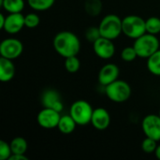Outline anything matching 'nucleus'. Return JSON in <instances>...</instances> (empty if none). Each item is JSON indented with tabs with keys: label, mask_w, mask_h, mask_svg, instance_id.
Instances as JSON below:
<instances>
[{
	"label": "nucleus",
	"mask_w": 160,
	"mask_h": 160,
	"mask_svg": "<svg viewBox=\"0 0 160 160\" xmlns=\"http://www.w3.org/2000/svg\"><path fill=\"white\" fill-rule=\"evenodd\" d=\"M98 28L101 37L113 40L123 33L122 19L115 14H108L101 20Z\"/></svg>",
	"instance_id": "5"
},
{
	"label": "nucleus",
	"mask_w": 160,
	"mask_h": 160,
	"mask_svg": "<svg viewBox=\"0 0 160 160\" xmlns=\"http://www.w3.org/2000/svg\"><path fill=\"white\" fill-rule=\"evenodd\" d=\"M155 155H156V157L160 160V144L158 146V148H157V150H156V152H155Z\"/></svg>",
	"instance_id": "31"
},
{
	"label": "nucleus",
	"mask_w": 160,
	"mask_h": 160,
	"mask_svg": "<svg viewBox=\"0 0 160 160\" xmlns=\"http://www.w3.org/2000/svg\"><path fill=\"white\" fill-rule=\"evenodd\" d=\"M60 118L61 115L59 112L50 108H43L38 113L37 121L41 128L46 129H52L57 128Z\"/></svg>",
	"instance_id": "8"
},
{
	"label": "nucleus",
	"mask_w": 160,
	"mask_h": 160,
	"mask_svg": "<svg viewBox=\"0 0 160 160\" xmlns=\"http://www.w3.org/2000/svg\"><path fill=\"white\" fill-rule=\"evenodd\" d=\"M8 160H29L25 155L22 154H12Z\"/></svg>",
	"instance_id": "29"
},
{
	"label": "nucleus",
	"mask_w": 160,
	"mask_h": 160,
	"mask_svg": "<svg viewBox=\"0 0 160 160\" xmlns=\"http://www.w3.org/2000/svg\"><path fill=\"white\" fill-rule=\"evenodd\" d=\"M93 49L96 55L101 59H111L115 53V46L112 39L100 37L93 43Z\"/></svg>",
	"instance_id": "11"
},
{
	"label": "nucleus",
	"mask_w": 160,
	"mask_h": 160,
	"mask_svg": "<svg viewBox=\"0 0 160 160\" xmlns=\"http://www.w3.org/2000/svg\"><path fill=\"white\" fill-rule=\"evenodd\" d=\"M91 124L98 130L107 129L111 124L110 113L104 108H98L94 110L91 119Z\"/></svg>",
	"instance_id": "14"
},
{
	"label": "nucleus",
	"mask_w": 160,
	"mask_h": 160,
	"mask_svg": "<svg viewBox=\"0 0 160 160\" xmlns=\"http://www.w3.org/2000/svg\"><path fill=\"white\" fill-rule=\"evenodd\" d=\"M146 33L152 35H158L160 33V18L153 16L145 20Z\"/></svg>",
	"instance_id": "22"
},
{
	"label": "nucleus",
	"mask_w": 160,
	"mask_h": 160,
	"mask_svg": "<svg viewBox=\"0 0 160 160\" xmlns=\"http://www.w3.org/2000/svg\"><path fill=\"white\" fill-rule=\"evenodd\" d=\"M138 57V54L136 52V50L133 46H128L123 49L121 52V58L125 62H132Z\"/></svg>",
	"instance_id": "26"
},
{
	"label": "nucleus",
	"mask_w": 160,
	"mask_h": 160,
	"mask_svg": "<svg viewBox=\"0 0 160 160\" xmlns=\"http://www.w3.org/2000/svg\"><path fill=\"white\" fill-rule=\"evenodd\" d=\"M53 48L64 58L77 55L81 50L79 38L70 31H61L55 35L52 40Z\"/></svg>",
	"instance_id": "1"
},
{
	"label": "nucleus",
	"mask_w": 160,
	"mask_h": 160,
	"mask_svg": "<svg viewBox=\"0 0 160 160\" xmlns=\"http://www.w3.org/2000/svg\"><path fill=\"white\" fill-rule=\"evenodd\" d=\"M24 26V16L22 14V12L9 13L8 16H6V22L2 30L13 35L19 33Z\"/></svg>",
	"instance_id": "13"
},
{
	"label": "nucleus",
	"mask_w": 160,
	"mask_h": 160,
	"mask_svg": "<svg viewBox=\"0 0 160 160\" xmlns=\"http://www.w3.org/2000/svg\"><path fill=\"white\" fill-rule=\"evenodd\" d=\"M6 22V16L4 14H0V29H3Z\"/></svg>",
	"instance_id": "30"
},
{
	"label": "nucleus",
	"mask_w": 160,
	"mask_h": 160,
	"mask_svg": "<svg viewBox=\"0 0 160 160\" xmlns=\"http://www.w3.org/2000/svg\"><path fill=\"white\" fill-rule=\"evenodd\" d=\"M158 146V141H156V140H154L152 138H148V137H146L142 142V149L146 154L155 153Z\"/></svg>",
	"instance_id": "24"
},
{
	"label": "nucleus",
	"mask_w": 160,
	"mask_h": 160,
	"mask_svg": "<svg viewBox=\"0 0 160 160\" xmlns=\"http://www.w3.org/2000/svg\"><path fill=\"white\" fill-rule=\"evenodd\" d=\"M11 155H12V151L10 148V144L1 140L0 141V160L9 159Z\"/></svg>",
	"instance_id": "28"
},
{
	"label": "nucleus",
	"mask_w": 160,
	"mask_h": 160,
	"mask_svg": "<svg viewBox=\"0 0 160 160\" xmlns=\"http://www.w3.org/2000/svg\"><path fill=\"white\" fill-rule=\"evenodd\" d=\"M159 116H160V111H159Z\"/></svg>",
	"instance_id": "32"
},
{
	"label": "nucleus",
	"mask_w": 160,
	"mask_h": 160,
	"mask_svg": "<svg viewBox=\"0 0 160 160\" xmlns=\"http://www.w3.org/2000/svg\"><path fill=\"white\" fill-rule=\"evenodd\" d=\"M85 38L88 42L90 43H94L97 39H98L100 37H101V34H100V31H99V28L98 26L96 27V26H90L88 27L86 30H85Z\"/></svg>",
	"instance_id": "25"
},
{
	"label": "nucleus",
	"mask_w": 160,
	"mask_h": 160,
	"mask_svg": "<svg viewBox=\"0 0 160 160\" xmlns=\"http://www.w3.org/2000/svg\"><path fill=\"white\" fill-rule=\"evenodd\" d=\"M23 51L22 43L14 38L4 39L0 44V54L2 57L13 60L18 58Z\"/></svg>",
	"instance_id": "7"
},
{
	"label": "nucleus",
	"mask_w": 160,
	"mask_h": 160,
	"mask_svg": "<svg viewBox=\"0 0 160 160\" xmlns=\"http://www.w3.org/2000/svg\"><path fill=\"white\" fill-rule=\"evenodd\" d=\"M15 66L12 60L2 57L0 58V81L2 82H8L14 78Z\"/></svg>",
	"instance_id": "15"
},
{
	"label": "nucleus",
	"mask_w": 160,
	"mask_h": 160,
	"mask_svg": "<svg viewBox=\"0 0 160 160\" xmlns=\"http://www.w3.org/2000/svg\"><path fill=\"white\" fill-rule=\"evenodd\" d=\"M105 94L111 101L123 103L129 99L131 96V87L127 82L116 80L105 86Z\"/></svg>",
	"instance_id": "4"
},
{
	"label": "nucleus",
	"mask_w": 160,
	"mask_h": 160,
	"mask_svg": "<svg viewBox=\"0 0 160 160\" xmlns=\"http://www.w3.org/2000/svg\"><path fill=\"white\" fill-rule=\"evenodd\" d=\"M55 0H27L28 5L35 10H47L52 8L54 4Z\"/></svg>",
	"instance_id": "21"
},
{
	"label": "nucleus",
	"mask_w": 160,
	"mask_h": 160,
	"mask_svg": "<svg viewBox=\"0 0 160 160\" xmlns=\"http://www.w3.org/2000/svg\"><path fill=\"white\" fill-rule=\"evenodd\" d=\"M40 22L39 16L37 13H28L24 16V24L27 28H36Z\"/></svg>",
	"instance_id": "27"
},
{
	"label": "nucleus",
	"mask_w": 160,
	"mask_h": 160,
	"mask_svg": "<svg viewBox=\"0 0 160 160\" xmlns=\"http://www.w3.org/2000/svg\"><path fill=\"white\" fill-rule=\"evenodd\" d=\"M12 154H22L24 155L27 151V142L22 137H15L9 142Z\"/></svg>",
	"instance_id": "20"
},
{
	"label": "nucleus",
	"mask_w": 160,
	"mask_h": 160,
	"mask_svg": "<svg viewBox=\"0 0 160 160\" xmlns=\"http://www.w3.org/2000/svg\"><path fill=\"white\" fill-rule=\"evenodd\" d=\"M119 74H120L119 68L115 64H112V63L106 64L100 68L98 72V82L105 87L108 84L118 80Z\"/></svg>",
	"instance_id": "12"
},
{
	"label": "nucleus",
	"mask_w": 160,
	"mask_h": 160,
	"mask_svg": "<svg viewBox=\"0 0 160 160\" xmlns=\"http://www.w3.org/2000/svg\"><path fill=\"white\" fill-rule=\"evenodd\" d=\"M81 68V62L77 55L65 58V68L69 73H76Z\"/></svg>",
	"instance_id": "23"
},
{
	"label": "nucleus",
	"mask_w": 160,
	"mask_h": 160,
	"mask_svg": "<svg viewBox=\"0 0 160 160\" xmlns=\"http://www.w3.org/2000/svg\"><path fill=\"white\" fill-rule=\"evenodd\" d=\"M123 34L136 39L146 33L145 20L138 15H128L122 19Z\"/></svg>",
	"instance_id": "3"
},
{
	"label": "nucleus",
	"mask_w": 160,
	"mask_h": 160,
	"mask_svg": "<svg viewBox=\"0 0 160 160\" xmlns=\"http://www.w3.org/2000/svg\"><path fill=\"white\" fill-rule=\"evenodd\" d=\"M0 6L8 13H20L24 8L23 0H0Z\"/></svg>",
	"instance_id": "17"
},
{
	"label": "nucleus",
	"mask_w": 160,
	"mask_h": 160,
	"mask_svg": "<svg viewBox=\"0 0 160 160\" xmlns=\"http://www.w3.org/2000/svg\"><path fill=\"white\" fill-rule=\"evenodd\" d=\"M142 128L144 135L158 142L160 141V116L159 114H148L142 123Z\"/></svg>",
	"instance_id": "10"
},
{
	"label": "nucleus",
	"mask_w": 160,
	"mask_h": 160,
	"mask_svg": "<svg viewBox=\"0 0 160 160\" xmlns=\"http://www.w3.org/2000/svg\"><path fill=\"white\" fill-rule=\"evenodd\" d=\"M77 126L78 125L75 122V120L72 118V116L70 114H68V115L61 116L60 121L57 126V128L63 134H71L72 132H74Z\"/></svg>",
	"instance_id": "16"
},
{
	"label": "nucleus",
	"mask_w": 160,
	"mask_h": 160,
	"mask_svg": "<svg viewBox=\"0 0 160 160\" xmlns=\"http://www.w3.org/2000/svg\"><path fill=\"white\" fill-rule=\"evenodd\" d=\"M147 68L153 75L160 76V49L147 58Z\"/></svg>",
	"instance_id": "19"
},
{
	"label": "nucleus",
	"mask_w": 160,
	"mask_h": 160,
	"mask_svg": "<svg viewBox=\"0 0 160 160\" xmlns=\"http://www.w3.org/2000/svg\"><path fill=\"white\" fill-rule=\"evenodd\" d=\"M40 101L44 108H50L59 112H61L64 109L62 97L60 93L53 88H48L44 90L41 94Z\"/></svg>",
	"instance_id": "9"
},
{
	"label": "nucleus",
	"mask_w": 160,
	"mask_h": 160,
	"mask_svg": "<svg viewBox=\"0 0 160 160\" xmlns=\"http://www.w3.org/2000/svg\"><path fill=\"white\" fill-rule=\"evenodd\" d=\"M93 112L94 110L89 102L80 99L72 103L69 110V114L78 126H86L91 123Z\"/></svg>",
	"instance_id": "6"
},
{
	"label": "nucleus",
	"mask_w": 160,
	"mask_h": 160,
	"mask_svg": "<svg viewBox=\"0 0 160 160\" xmlns=\"http://www.w3.org/2000/svg\"><path fill=\"white\" fill-rule=\"evenodd\" d=\"M102 8L101 0H84V10L89 16H98L102 11Z\"/></svg>",
	"instance_id": "18"
},
{
	"label": "nucleus",
	"mask_w": 160,
	"mask_h": 160,
	"mask_svg": "<svg viewBox=\"0 0 160 160\" xmlns=\"http://www.w3.org/2000/svg\"><path fill=\"white\" fill-rule=\"evenodd\" d=\"M159 40L156 35L145 33L140 38H136L133 47L136 50L138 57L140 58H149L157 51L159 50Z\"/></svg>",
	"instance_id": "2"
}]
</instances>
